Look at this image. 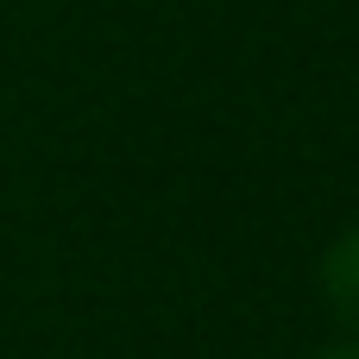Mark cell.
<instances>
[{
  "label": "cell",
  "mask_w": 359,
  "mask_h": 359,
  "mask_svg": "<svg viewBox=\"0 0 359 359\" xmlns=\"http://www.w3.org/2000/svg\"><path fill=\"white\" fill-rule=\"evenodd\" d=\"M328 303L359 328V233H347V240L328 252Z\"/></svg>",
  "instance_id": "cell-1"
},
{
  "label": "cell",
  "mask_w": 359,
  "mask_h": 359,
  "mask_svg": "<svg viewBox=\"0 0 359 359\" xmlns=\"http://www.w3.org/2000/svg\"><path fill=\"white\" fill-rule=\"evenodd\" d=\"M322 359H359V341L353 347H334V353H322Z\"/></svg>",
  "instance_id": "cell-2"
}]
</instances>
